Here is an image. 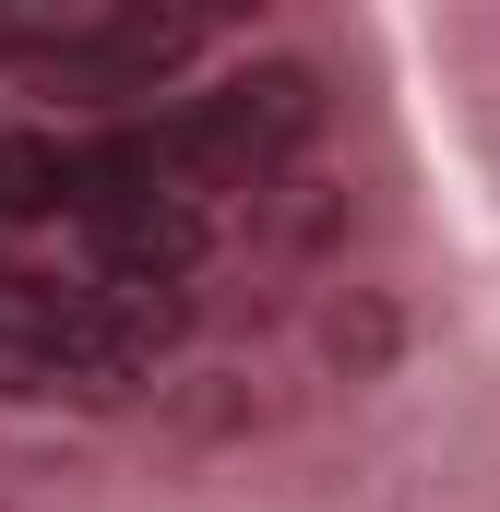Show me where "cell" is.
Returning <instances> with one entry per match:
<instances>
[{"instance_id": "6da1fadb", "label": "cell", "mask_w": 500, "mask_h": 512, "mask_svg": "<svg viewBox=\"0 0 500 512\" xmlns=\"http://www.w3.org/2000/svg\"><path fill=\"white\" fill-rule=\"evenodd\" d=\"M203 24H215L203 0H12L0 48L72 96H143L203 48Z\"/></svg>"}, {"instance_id": "7a4b0ae2", "label": "cell", "mask_w": 500, "mask_h": 512, "mask_svg": "<svg viewBox=\"0 0 500 512\" xmlns=\"http://www.w3.org/2000/svg\"><path fill=\"white\" fill-rule=\"evenodd\" d=\"M203 203H108V215H84V239H96V274H131V286H179L191 262H203Z\"/></svg>"}, {"instance_id": "3957f363", "label": "cell", "mask_w": 500, "mask_h": 512, "mask_svg": "<svg viewBox=\"0 0 500 512\" xmlns=\"http://www.w3.org/2000/svg\"><path fill=\"white\" fill-rule=\"evenodd\" d=\"M72 203H84V143H60V131H0V227L72 215Z\"/></svg>"}]
</instances>
